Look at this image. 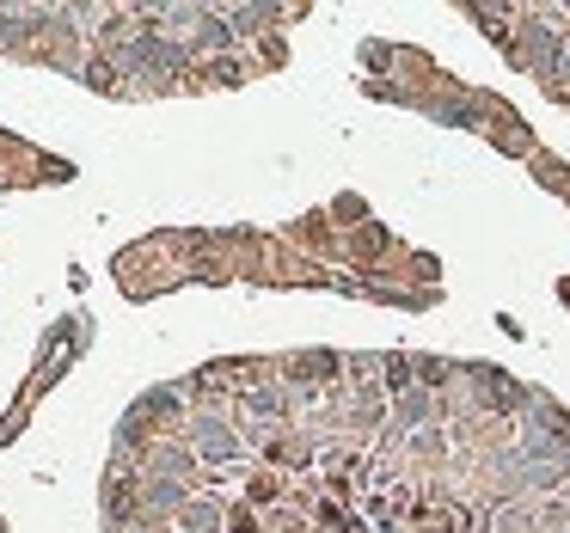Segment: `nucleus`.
Segmentation results:
<instances>
[{
	"instance_id": "1",
	"label": "nucleus",
	"mask_w": 570,
	"mask_h": 533,
	"mask_svg": "<svg viewBox=\"0 0 570 533\" xmlns=\"http://www.w3.org/2000/svg\"><path fill=\"white\" fill-rule=\"evenodd\" d=\"M331 368H338V356H301V362H295V374H307V380H319V374H331Z\"/></svg>"
},
{
	"instance_id": "2",
	"label": "nucleus",
	"mask_w": 570,
	"mask_h": 533,
	"mask_svg": "<svg viewBox=\"0 0 570 533\" xmlns=\"http://www.w3.org/2000/svg\"><path fill=\"white\" fill-rule=\"evenodd\" d=\"M387 380H393V386H405V380H411V362H399V356H387Z\"/></svg>"
}]
</instances>
